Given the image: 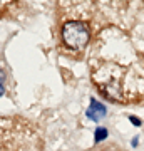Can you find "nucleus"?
<instances>
[{
    "mask_svg": "<svg viewBox=\"0 0 144 151\" xmlns=\"http://www.w3.org/2000/svg\"><path fill=\"white\" fill-rule=\"evenodd\" d=\"M62 37L64 42L72 49H82L89 42V29L84 22L69 20L62 27Z\"/></svg>",
    "mask_w": 144,
    "mask_h": 151,
    "instance_id": "nucleus-1",
    "label": "nucleus"
},
{
    "mask_svg": "<svg viewBox=\"0 0 144 151\" xmlns=\"http://www.w3.org/2000/svg\"><path fill=\"white\" fill-rule=\"evenodd\" d=\"M85 114H87V118L92 119V121H101L102 118H106L107 114V109L106 106L102 103H99V101H96V99H91V104H89V108H87V111H85Z\"/></svg>",
    "mask_w": 144,
    "mask_h": 151,
    "instance_id": "nucleus-2",
    "label": "nucleus"
},
{
    "mask_svg": "<svg viewBox=\"0 0 144 151\" xmlns=\"http://www.w3.org/2000/svg\"><path fill=\"white\" fill-rule=\"evenodd\" d=\"M107 129L106 128H102V126H99V128H96V131H94V141L96 143H101V141H104L107 138Z\"/></svg>",
    "mask_w": 144,
    "mask_h": 151,
    "instance_id": "nucleus-3",
    "label": "nucleus"
},
{
    "mask_svg": "<svg viewBox=\"0 0 144 151\" xmlns=\"http://www.w3.org/2000/svg\"><path fill=\"white\" fill-rule=\"evenodd\" d=\"M129 121H131L134 126H141V119L136 118V116H129Z\"/></svg>",
    "mask_w": 144,
    "mask_h": 151,
    "instance_id": "nucleus-4",
    "label": "nucleus"
},
{
    "mask_svg": "<svg viewBox=\"0 0 144 151\" xmlns=\"http://www.w3.org/2000/svg\"><path fill=\"white\" fill-rule=\"evenodd\" d=\"M131 145H133V146H138V145H139V139H138V138H134V139L131 141Z\"/></svg>",
    "mask_w": 144,
    "mask_h": 151,
    "instance_id": "nucleus-5",
    "label": "nucleus"
},
{
    "mask_svg": "<svg viewBox=\"0 0 144 151\" xmlns=\"http://www.w3.org/2000/svg\"><path fill=\"white\" fill-rule=\"evenodd\" d=\"M2 94H4V86L0 84V96H2Z\"/></svg>",
    "mask_w": 144,
    "mask_h": 151,
    "instance_id": "nucleus-6",
    "label": "nucleus"
},
{
    "mask_svg": "<svg viewBox=\"0 0 144 151\" xmlns=\"http://www.w3.org/2000/svg\"><path fill=\"white\" fill-rule=\"evenodd\" d=\"M99 151H112L111 148H102V150H99Z\"/></svg>",
    "mask_w": 144,
    "mask_h": 151,
    "instance_id": "nucleus-7",
    "label": "nucleus"
},
{
    "mask_svg": "<svg viewBox=\"0 0 144 151\" xmlns=\"http://www.w3.org/2000/svg\"><path fill=\"white\" fill-rule=\"evenodd\" d=\"M2 79H4V72H2V70H0V81H2Z\"/></svg>",
    "mask_w": 144,
    "mask_h": 151,
    "instance_id": "nucleus-8",
    "label": "nucleus"
}]
</instances>
